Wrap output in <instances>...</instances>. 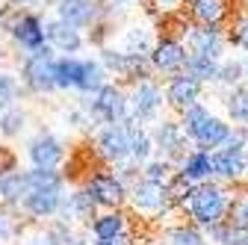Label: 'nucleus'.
Masks as SVG:
<instances>
[{
	"mask_svg": "<svg viewBox=\"0 0 248 245\" xmlns=\"http://www.w3.org/2000/svg\"><path fill=\"white\" fill-rule=\"evenodd\" d=\"M154 139H157L160 151H166V154H180V148H183V136H180V127H177V124H169V121H163V124L157 127Z\"/></svg>",
	"mask_w": 248,
	"mask_h": 245,
	"instance_id": "4be33fe9",
	"label": "nucleus"
},
{
	"mask_svg": "<svg viewBox=\"0 0 248 245\" xmlns=\"http://www.w3.org/2000/svg\"><path fill=\"white\" fill-rule=\"evenodd\" d=\"M228 210V201H225V192L219 186H198L192 189L189 195V213L201 222V225H219L222 216Z\"/></svg>",
	"mask_w": 248,
	"mask_h": 245,
	"instance_id": "f257e3e1",
	"label": "nucleus"
},
{
	"mask_svg": "<svg viewBox=\"0 0 248 245\" xmlns=\"http://www.w3.org/2000/svg\"><path fill=\"white\" fill-rule=\"evenodd\" d=\"M53 68H56V62H53L50 47H42V50H36V53L24 62V77H27V83L33 86L36 92H47V89L56 86Z\"/></svg>",
	"mask_w": 248,
	"mask_h": 245,
	"instance_id": "f03ea898",
	"label": "nucleus"
},
{
	"mask_svg": "<svg viewBox=\"0 0 248 245\" xmlns=\"http://www.w3.org/2000/svg\"><path fill=\"white\" fill-rule=\"evenodd\" d=\"M95 201L89 198V192H77V195H68V204H65V216H89Z\"/></svg>",
	"mask_w": 248,
	"mask_h": 245,
	"instance_id": "cd10ccee",
	"label": "nucleus"
},
{
	"mask_svg": "<svg viewBox=\"0 0 248 245\" xmlns=\"http://www.w3.org/2000/svg\"><path fill=\"white\" fill-rule=\"evenodd\" d=\"M53 74H56V86H77L83 74V62L80 59H59Z\"/></svg>",
	"mask_w": 248,
	"mask_h": 245,
	"instance_id": "5701e85b",
	"label": "nucleus"
},
{
	"mask_svg": "<svg viewBox=\"0 0 248 245\" xmlns=\"http://www.w3.org/2000/svg\"><path fill=\"white\" fill-rule=\"evenodd\" d=\"M30 157L39 168H53L59 160H62V145L56 136L50 133H39L33 142H30Z\"/></svg>",
	"mask_w": 248,
	"mask_h": 245,
	"instance_id": "20e7f679",
	"label": "nucleus"
},
{
	"mask_svg": "<svg viewBox=\"0 0 248 245\" xmlns=\"http://www.w3.org/2000/svg\"><path fill=\"white\" fill-rule=\"evenodd\" d=\"M133 201H136V207H142V210H163V207L169 204V189L160 186V183L145 180V183H139V186L133 189Z\"/></svg>",
	"mask_w": 248,
	"mask_h": 245,
	"instance_id": "9b49d317",
	"label": "nucleus"
},
{
	"mask_svg": "<svg viewBox=\"0 0 248 245\" xmlns=\"http://www.w3.org/2000/svg\"><path fill=\"white\" fill-rule=\"evenodd\" d=\"M219 71L222 65H216V59L210 56H198V53L186 56V74H192L195 80H219Z\"/></svg>",
	"mask_w": 248,
	"mask_h": 245,
	"instance_id": "6ab92c4d",
	"label": "nucleus"
},
{
	"mask_svg": "<svg viewBox=\"0 0 248 245\" xmlns=\"http://www.w3.org/2000/svg\"><path fill=\"white\" fill-rule=\"evenodd\" d=\"M189 6L204 27H216L228 12V0H189Z\"/></svg>",
	"mask_w": 248,
	"mask_h": 245,
	"instance_id": "2eb2a0df",
	"label": "nucleus"
},
{
	"mask_svg": "<svg viewBox=\"0 0 248 245\" xmlns=\"http://www.w3.org/2000/svg\"><path fill=\"white\" fill-rule=\"evenodd\" d=\"M12 168H15V154L6 148H0V177H6Z\"/></svg>",
	"mask_w": 248,
	"mask_h": 245,
	"instance_id": "c9c22d12",
	"label": "nucleus"
},
{
	"mask_svg": "<svg viewBox=\"0 0 248 245\" xmlns=\"http://www.w3.org/2000/svg\"><path fill=\"white\" fill-rule=\"evenodd\" d=\"M163 104V95H160V89L154 86V83H142L136 92H133V115L142 121V118H151L154 112L160 109Z\"/></svg>",
	"mask_w": 248,
	"mask_h": 245,
	"instance_id": "1a4fd4ad",
	"label": "nucleus"
},
{
	"mask_svg": "<svg viewBox=\"0 0 248 245\" xmlns=\"http://www.w3.org/2000/svg\"><path fill=\"white\" fill-rule=\"evenodd\" d=\"M101 151L109 160L130 157V127L127 124H112L101 133Z\"/></svg>",
	"mask_w": 248,
	"mask_h": 245,
	"instance_id": "7ed1b4c3",
	"label": "nucleus"
},
{
	"mask_svg": "<svg viewBox=\"0 0 248 245\" xmlns=\"http://www.w3.org/2000/svg\"><path fill=\"white\" fill-rule=\"evenodd\" d=\"M236 42L248 50V18H245V21L239 24V30H236Z\"/></svg>",
	"mask_w": 248,
	"mask_h": 245,
	"instance_id": "e433bc0d",
	"label": "nucleus"
},
{
	"mask_svg": "<svg viewBox=\"0 0 248 245\" xmlns=\"http://www.w3.org/2000/svg\"><path fill=\"white\" fill-rule=\"evenodd\" d=\"M27 210L33 213V216H50V213L59 210L62 204V183L59 186H45V189H33L27 195Z\"/></svg>",
	"mask_w": 248,
	"mask_h": 245,
	"instance_id": "423d86ee",
	"label": "nucleus"
},
{
	"mask_svg": "<svg viewBox=\"0 0 248 245\" xmlns=\"http://www.w3.org/2000/svg\"><path fill=\"white\" fill-rule=\"evenodd\" d=\"M189 45H192V50H195L198 56L216 59V56L222 53V36H219V30H216V27H201V30H195V33L189 36Z\"/></svg>",
	"mask_w": 248,
	"mask_h": 245,
	"instance_id": "ddd939ff",
	"label": "nucleus"
},
{
	"mask_svg": "<svg viewBox=\"0 0 248 245\" xmlns=\"http://www.w3.org/2000/svg\"><path fill=\"white\" fill-rule=\"evenodd\" d=\"M98 245H124V239H121V236H115V239H101Z\"/></svg>",
	"mask_w": 248,
	"mask_h": 245,
	"instance_id": "58836bf2",
	"label": "nucleus"
},
{
	"mask_svg": "<svg viewBox=\"0 0 248 245\" xmlns=\"http://www.w3.org/2000/svg\"><path fill=\"white\" fill-rule=\"evenodd\" d=\"M42 245H45V242H42Z\"/></svg>",
	"mask_w": 248,
	"mask_h": 245,
	"instance_id": "79ce46f5",
	"label": "nucleus"
},
{
	"mask_svg": "<svg viewBox=\"0 0 248 245\" xmlns=\"http://www.w3.org/2000/svg\"><path fill=\"white\" fill-rule=\"evenodd\" d=\"M169 239H171V245H204V239H201L195 230H186V228L171 230V233H169Z\"/></svg>",
	"mask_w": 248,
	"mask_h": 245,
	"instance_id": "2f4dec72",
	"label": "nucleus"
},
{
	"mask_svg": "<svg viewBox=\"0 0 248 245\" xmlns=\"http://www.w3.org/2000/svg\"><path fill=\"white\" fill-rule=\"evenodd\" d=\"M186 180H201V177H207V174H213V157L210 154H204V151H198V154H192V157H186V163H183V171H180Z\"/></svg>",
	"mask_w": 248,
	"mask_h": 245,
	"instance_id": "412c9836",
	"label": "nucleus"
},
{
	"mask_svg": "<svg viewBox=\"0 0 248 245\" xmlns=\"http://www.w3.org/2000/svg\"><path fill=\"white\" fill-rule=\"evenodd\" d=\"M0 195H3L9 204H18L21 198L27 201L30 195V180H27V171H15V174H6V177H0Z\"/></svg>",
	"mask_w": 248,
	"mask_h": 245,
	"instance_id": "a211bd4d",
	"label": "nucleus"
},
{
	"mask_svg": "<svg viewBox=\"0 0 248 245\" xmlns=\"http://www.w3.org/2000/svg\"><path fill=\"white\" fill-rule=\"evenodd\" d=\"M148 180H151V183H160V186H163V183L169 180V163H151V166H148Z\"/></svg>",
	"mask_w": 248,
	"mask_h": 245,
	"instance_id": "72a5a7b5",
	"label": "nucleus"
},
{
	"mask_svg": "<svg viewBox=\"0 0 248 245\" xmlns=\"http://www.w3.org/2000/svg\"><path fill=\"white\" fill-rule=\"evenodd\" d=\"M207 118H210V112H207L204 107H189V109H186V115H183V127H186V133L195 136Z\"/></svg>",
	"mask_w": 248,
	"mask_h": 245,
	"instance_id": "c756f323",
	"label": "nucleus"
},
{
	"mask_svg": "<svg viewBox=\"0 0 248 245\" xmlns=\"http://www.w3.org/2000/svg\"><path fill=\"white\" fill-rule=\"evenodd\" d=\"M121 195H124V186L112 174H95L89 183V198L95 204H118Z\"/></svg>",
	"mask_w": 248,
	"mask_h": 245,
	"instance_id": "6e6552de",
	"label": "nucleus"
},
{
	"mask_svg": "<svg viewBox=\"0 0 248 245\" xmlns=\"http://www.w3.org/2000/svg\"><path fill=\"white\" fill-rule=\"evenodd\" d=\"M228 109H231V115H233L236 121L248 124V89H236V92H233Z\"/></svg>",
	"mask_w": 248,
	"mask_h": 245,
	"instance_id": "c85d7f7f",
	"label": "nucleus"
},
{
	"mask_svg": "<svg viewBox=\"0 0 248 245\" xmlns=\"http://www.w3.org/2000/svg\"><path fill=\"white\" fill-rule=\"evenodd\" d=\"M95 112L107 121H121L124 115H127V101H124V95L118 89L112 86H104L98 92V101H95Z\"/></svg>",
	"mask_w": 248,
	"mask_h": 245,
	"instance_id": "0eeeda50",
	"label": "nucleus"
},
{
	"mask_svg": "<svg viewBox=\"0 0 248 245\" xmlns=\"http://www.w3.org/2000/svg\"><path fill=\"white\" fill-rule=\"evenodd\" d=\"M18 98V86L9 74H0V109H9Z\"/></svg>",
	"mask_w": 248,
	"mask_h": 245,
	"instance_id": "7c9ffc66",
	"label": "nucleus"
},
{
	"mask_svg": "<svg viewBox=\"0 0 248 245\" xmlns=\"http://www.w3.org/2000/svg\"><path fill=\"white\" fill-rule=\"evenodd\" d=\"M242 77V62H228V65H222V71H219V80L222 83H236Z\"/></svg>",
	"mask_w": 248,
	"mask_h": 245,
	"instance_id": "f704fd0d",
	"label": "nucleus"
},
{
	"mask_svg": "<svg viewBox=\"0 0 248 245\" xmlns=\"http://www.w3.org/2000/svg\"><path fill=\"white\" fill-rule=\"evenodd\" d=\"M183 62H186V53H183V47L177 42H163V45H157V50H154V65L160 71H177Z\"/></svg>",
	"mask_w": 248,
	"mask_h": 245,
	"instance_id": "f3484780",
	"label": "nucleus"
},
{
	"mask_svg": "<svg viewBox=\"0 0 248 245\" xmlns=\"http://www.w3.org/2000/svg\"><path fill=\"white\" fill-rule=\"evenodd\" d=\"M12 233V225H9V216H6V213L3 210H0V239H6Z\"/></svg>",
	"mask_w": 248,
	"mask_h": 245,
	"instance_id": "4c0bfd02",
	"label": "nucleus"
},
{
	"mask_svg": "<svg viewBox=\"0 0 248 245\" xmlns=\"http://www.w3.org/2000/svg\"><path fill=\"white\" fill-rule=\"evenodd\" d=\"M118 3H127V0H118Z\"/></svg>",
	"mask_w": 248,
	"mask_h": 245,
	"instance_id": "a19ab883",
	"label": "nucleus"
},
{
	"mask_svg": "<svg viewBox=\"0 0 248 245\" xmlns=\"http://www.w3.org/2000/svg\"><path fill=\"white\" fill-rule=\"evenodd\" d=\"M15 39L24 45V47H30V50H42V42H45V27H42V21L36 18V15H24L18 24H15Z\"/></svg>",
	"mask_w": 248,
	"mask_h": 245,
	"instance_id": "9d476101",
	"label": "nucleus"
},
{
	"mask_svg": "<svg viewBox=\"0 0 248 245\" xmlns=\"http://www.w3.org/2000/svg\"><path fill=\"white\" fill-rule=\"evenodd\" d=\"M101 83H104V71H101V65H98V62H83V74H80L77 89H83V92L104 89Z\"/></svg>",
	"mask_w": 248,
	"mask_h": 245,
	"instance_id": "b1692460",
	"label": "nucleus"
},
{
	"mask_svg": "<svg viewBox=\"0 0 248 245\" xmlns=\"http://www.w3.org/2000/svg\"><path fill=\"white\" fill-rule=\"evenodd\" d=\"M47 39L56 45V47H62V50H77L80 47V36H77V30L74 27H68V24H62V21H56V24H50L47 30Z\"/></svg>",
	"mask_w": 248,
	"mask_h": 245,
	"instance_id": "aec40b11",
	"label": "nucleus"
},
{
	"mask_svg": "<svg viewBox=\"0 0 248 245\" xmlns=\"http://www.w3.org/2000/svg\"><path fill=\"white\" fill-rule=\"evenodd\" d=\"M198 92H201V80H195L192 74H180L169 83V101L177 109H189V107H195Z\"/></svg>",
	"mask_w": 248,
	"mask_h": 245,
	"instance_id": "39448f33",
	"label": "nucleus"
},
{
	"mask_svg": "<svg viewBox=\"0 0 248 245\" xmlns=\"http://www.w3.org/2000/svg\"><path fill=\"white\" fill-rule=\"evenodd\" d=\"M21 124H24L21 112H12V109H6L3 115H0V130H3V133H18V130H21Z\"/></svg>",
	"mask_w": 248,
	"mask_h": 245,
	"instance_id": "473e14b6",
	"label": "nucleus"
},
{
	"mask_svg": "<svg viewBox=\"0 0 248 245\" xmlns=\"http://www.w3.org/2000/svg\"><path fill=\"white\" fill-rule=\"evenodd\" d=\"M21 3H39V0H21Z\"/></svg>",
	"mask_w": 248,
	"mask_h": 245,
	"instance_id": "ea45409f",
	"label": "nucleus"
},
{
	"mask_svg": "<svg viewBox=\"0 0 248 245\" xmlns=\"http://www.w3.org/2000/svg\"><path fill=\"white\" fill-rule=\"evenodd\" d=\"M92 0H59V18L62 24L68 27H80V24H89L92 18Z\"/></svg>",
	"mask_w": 248,
	"mask_h": 245,
	"instance_id": "dca6fc26",
	"label": "nucleus"
},
{
	"mask_svg": "<svg viewBox=\"0 0 248 245\" xmlns=\"http://www.w3.org/2000/svg\"><path fill=\"white\" fill-rule=\"evenodd\" d=\"M121 228H124L121 216H101V219L95 222L98 239H115V236H121Z\"/></svg>",
	"mask_w": 248,
	"mask_h": 245,
	"instance_id": "a878e982",
	"label": "nucleus"
},
{
	"mask_svg": "<svg viewBox=\"0 0 248 245\" xmlns=\"http://www.w3.org/2000/svg\"><path fill=\"white\" fill-rule=\"evenodd\" d=\"M228 225L248 233V195H239V198L233 201V207H231V222H228Z\"/></svg>",
	"mask_w": 248,
	"mask_h": 245,
	"instance_id": "bb28decb",
	"label": "nucleus"
},
{
	"mask_svg": "<svg viewBox=\"0 0 248 245\" xmlns=\"http://www.w3.org/2000/svg\"><path fill=\"white\" fill-rule=\"evenodd\" d=\"M228 136H231V130H228L225 121H219V118H207L204 124H201V130H198L192 139H195L201 148H219V145L228 142Z\"/></svg>",
	"mask_w": 248,
	"mask_h": 245,
	"instance_id": "4468645a",
	"label": "nucleus"
},
{
	"mask_svg": "<svg viewBox=\"0 0 248 245\" xmlns=\"http://www.w3.org/2000/svg\"><path fill=\"white\" fill-rule=\"evenodd\" d=\"M248 168V157L245 151H219V154H213V171L222 174V177H236Z\"/></svg>",
	"mask_w": 248,
	"mask_h": 245,
	"instance_id": "f8f14e48",
	"label": "nucleus"
},
{
	"mask_svg": "<svg viewBox=\"0 0 248 245\" xmlns=\"http://www.w3.org/2000/svg\"><path fill=\"white\" fill-rule=\"evenodd\" d=\"M127 127H130V157L133 160H145L151 154V139L136 124H127Z\"/></svg>",
	"mask_w": 248,
	"mask_h": 245,
	"instance_id": "393cba45",
	"label": "nucleus"
}]
</instances>
